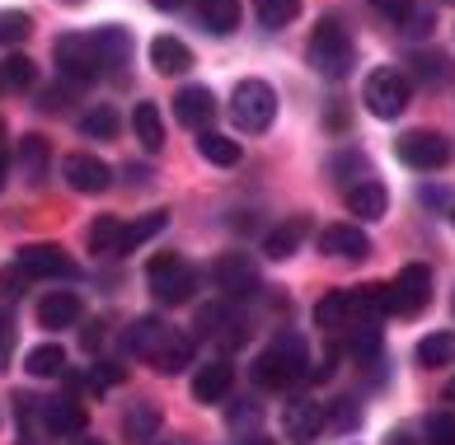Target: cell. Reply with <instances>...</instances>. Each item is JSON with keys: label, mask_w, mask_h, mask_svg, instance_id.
Listing matches in <instances>:
<instances>
[{"label": "cell", "mask_w": 455, "mask_h": 445, "mask_svg": "<svg viewBox=\"0 0 455 445\" xmlns=\"http://www.w3.org/2000/svg\"><path fill=\"white\" fill-rule=\"evenodd\" d=\"M324 422H329V426H339V432H352V426L362 422V408L352 403V399H333V403H329V413H324Z\"/></svg>", "instance_id": "40"}, {"label": "cell", "mask_w": 455, "mask_h": 445, "mask_svg": "<svg viewBox=\"0 0 455 445\" xmlns=\"http://www.w3.org/2000/svg\"><path fill=\"white\" fill-rule=\"evenodd\" d=\"M395 150L409 169H418V174H432V169H442L451 160V141L442 131H403L395 141Z\"/></svg>", "instance_id": "8"}, {"label": "cell", "mask_w": 455, "mask_h": 445, "mask_svg": "<svg viewBox=\"0 0 455 445\" xmlns=\"http://www.w3.org/2000/svg\"><path fill=\"white\" fill-rule=\"evenodd\" d=\"M117 234H123V220H117V216H99L94 226H90V234H85V244H90L94 253H108V258H117Z\"/></svg>", "instance_id": "35"}, {"label": "cell", "mask_w": 455, "mask_h": 445, "mask_svg": "<svg viewBox=\"0 0 455 445\" xmlns=\"http://www.w3.org/2000/svg\"><path fill=\"white\" fill-rule=\"evenodd\" d=\"M0 155H5V123H0Z\"/></svg>", "instance_id": "51"}, {"label": "cell", "mask_w": 455, "mask_h": 445, "mask_svg": "<svg viewBox=\"0 0 455 445\" xmlns=\"http://www.w3.org/2000/svg\"><path fill=\"white\" fill-rule=\"evenodd\" d=\"M117 380H123V366H113V362H94L90 375H85V385H90V389H113Z\"/></svg>", "instance_id": "41"}, {"label": "cell", "mask_w": 455, "mask_h": 445, "mask_svg": "<svg viewBox=\"0 0 455 445\" xmlns=\"http://www.w3.org/2000/svg\"><path fill=\"white\" fill-rule=\"evenodd\" d=\"M436 5H455V0H436Z\"/></svg>", "instance_id": "53"}, {"label": "cell", "mask_w": 455, "mask_h": 445, "mask_svg": "<svg viewBox=\"0 0 455 445\" xmlns=\"http://www.w3.org/2000/svg\"><path fill=\"white\" fill-rule=\"evenodd\" d=\"M197 333L230 352V347H240V342H244L249 329H244V319H240V310H235L230 300H212V305H202V310H197Z\"/></svg>", "instance_id": "11"}, {"label": "cell", "mask_w": 455, "mask_h": 445, "mask_svg": "<svg viewBox=\"0 0 455 445\" xmlns=\"http://www.w3.org/2000/svg\"><path fill=\"white\" fill-rule=\"evenodd\" d=\"M146 282H150V296L156 300L183 305L197 290V272H193V263H183L179 253H156L146 267Z\"/></svg>", "instance_id": "4"}, {"label": "cell", "mask_w": 455, "mask_h": 445, "mask_svg": "<svg viewBox=\"0 0 455 445\" xmlns=\"http://www.w3.org/2000/svg\"><path fill=\"white\" fill-rule=\"evenodd\" d=\"M80 136H94V141H113L117 136V113L113 108H94L80 117Z\"/></svg>", "instance_id": "38"}, {"label": "cell", "mask_w": 455, "mask_h": 445, "mask_svg": "<svg viewBox=\"0 0 455 445\" xmlns=\"http://www.w3.org/2000/svg\"><path fill=\"white\" fill-rule=\"evenodd\" d=\"M409 66H413V75L423 80V84H446L451 80V61L442 52H418Z\"/></svg>", "instance_id": "37"}, {"label": "cell", "mask_w": 455, "mask_h": 445, "mask_svg": "<svg viewBox=\"0 0 455 445\" xmlns=\"http://www.w3.org/2000/svg\"><path fill=\"white\" fill-rule=\"evenodd\" d=\"M371 5H376V14H385L390 24H403L413 14V0H371Z\"/></svg>", "instance_id": "43"}, {"label": "cell", "mask_w": 455, "mask_h": 445, "mask_svg": "<svg viewBox=\"0 0 455 445\" xmlns=\"http://www.w3.org/2000/svg\"><path fill=\"white\" fill-rule=\"evenodd\" d=\"M164 226H170V211H146L141 220H132V226H123V234H117V253L141 249L146 239H156Z\"/></svg>", "instance_id": "28"}, {"label": "cell", "mask_w": 455, "mask_h": 445, "mask_svg": "<svg viewBox=\"0 0 455 445\" xmlns=\"http://www.w3.org/2000/svg\"><path fill=\"white\" fill-rule=\"evenodd\" d=\"M230 117L240 123L244 131H267L277 117V94L267 80H240L235 84V99H230Z\"/></svg>", "instance_id": "5"}, {"label": "cell", "mask_w": 455, "mask_h": 445, "mask_svg": "<svg viewBox=\"0 0 455 445\" xmlns=\"http://www.w3.org/2000/svg\"><path fill=\"white\" fill-rule=\"evenodd\" d=\"M90 43H94L99 66H127V61H132V33H127L123 24L94 28V33H90Z\"/></svg>", "instance_id": "19"}, {"label": "cell", "mask_w": 455, "mask_h": 445, "mask_svg": "<svg viewBox=\"0 0 455 445\" xmlns=\"http://www.w3.org/2000/svg\"><path fill=\"white\" fill-rule=\"evenodd\" d=\"M240 445H277V441H267V436H249V441H240Z\"/></svg>", "instance_id": "48"}, {"label": "cell", "mask_w": 455, "mask_h": 445, "mask_svg": "<svg viewBox=\"0 0 455 445\" xmlns=\"http://www.w3.org/2000/svg\"><path fill=\"white\" fill-rule=\"evenodd\" d=\"M38 323L43 329H71L80 323V296L76 290H52V296L38 300Z\"/></svg>", "instance_id": "21"}, {"label": "cell", "mask_w": 455, "mask_h": 445, "mask_svg": "<svg viewBox=\"0 0 455 445\" xmlns=\"http://www.w3.org/2000/svg\"><path fill=\"white\" fill-rule=\"evenodd\" d=\"M315 323L329 333H343L352 323V290H329V296L315 305Z\"/></svg>", "instance_id": "25"}, {"label": "cell", "mask_w": 455, "mask_h": 445, "mask_svg": "<svg viewBox=\"0 0 455 445\" xmlns=\"http://www.w3.org/2000/svg\"><path fill=\"white\" fill-rule=\"evenodd\" d=\"M0 187H5V155H0Z\"/></svg>", "instance_id": "52"}, {"label": "cell", "mask_w": 455, "mask_h": 445, "mask_svg": "<svg viewBox=\"0 0 455 445\" xmlns=\"http://www.w3.org/2000/svg\"><path fill=\"white\" fill-rule=\"evenodd\" d=\"M409 94H413V80L399 71V66H380V71H371L366 84H362V104L371 117H380V123H395V117L409 108Z\"/></svg>", "instance_id": "3"}, {"label": "cell", "mask_w": 455, "mask_h": 445, "mask_svg": "<svg viewBox=\"0 0 455 445\" xmlns=\"http://www.w3.org/2000/svg\"><path fill=\"white\" fill-rule=\"evenodd\" d=\"M343 202H347V211L357 216V220H380L385 207H390V197H385V187H380L376 179H357V183L343 193Z\"/></svg>", "instance_id": "18"}, {"label": "cell", "mask_w": 455, "mask_h": 445, "mask_svg": "<svg viewBox=\"0 0 455 445\" xmlns=\"http://www.w3.org/2000/svg\"><path fill=\"white\" fill-rule=\"evenodd\" d=\"M150 366H156L160 375H183L193 366V338H183V333H164V342L156 347V356H150Z\"/></svg>", "instance_id": "22"}, {"label": "cell", "mask_w": 455, "mask_h": 445, "mask_svg": "<svg viewBox=\"0 0 455 445\" xmlns=\"http://www.w3.org/2000/svg\"><path fill=\"white\" fill-rule=\"evenodd\" d=\"M300 239H306V220H300V216H291V220H286V226H277L273 234H267L263 239V253H267V258H291V253L300 249Z\"/></svg>", "instance_id": "31"}, {"label": "cell", "mask_w": 455, "mask_h": 445, "mask_svg": "<svg viewBox=\"0 0 455 445\" xmlns=\"http://www.w3.org/2000/svg\"><path fill=\"white\" fill-rule=\"evenodd\" d=\"M197 14H202V28L216 33V38H226V33L240 24V0H202Z\"/></svg>", "instance_id": "29"}, {"label": "cell", "mask_w": 455, "mask_h": 445, "mask_svg": "<svg viewBox=\"0 0 455 445\" xmlns=\"http://www.w3.org/2000/svg\"><path fill=\"white\" fill-rule=\"evenodd\" d=\"M123 432H127V441L150 445V441L160 436V408L156 403H132L127 417H123Z\"/></svg>", "instance_id": "26"}, {"label": "cell", "mask_w": 455, "mask_h": 445, "mask_svg": "<svg viewBox=\"0 0 455 445\" xmlns=\"http://www.w3.org/2000/svg\"><path fill=\"white\" fill-rule=\"evenodd\" d=\"M52 61H57V71L66 80H76V84H90V80L104 75V66H99V57H94L90 33H61V38L52 43Z\"/></svg>", "instance_id": "7"}, {"label": "cell", "mask_w": 455, "mask_h": 445, "mask_svg": "<svg viewBox=\"0 0 455 445\" xmlns=\"http://www.w3.org/2000/svg\"><path fill=\"white\" fill-rule=\"evenodd\" d=\"M235 385V366L230 362H207L193 375V399L197 403H221Z\"/></svg>", "instance_id": "20"}, {"label": "cell", "mask_w": 455, "mask_h": 445, "mask_svg": "<svg viewBox=\"0 0 455 445\" xmlns=\"http://www.w3.org/2000/svg\"><path fill=\"white\" fill-rule=\"evenodd\" d=\"M24 370L33 375V380H61V375H66V352H61V342H38V347L24 356Z\"/></svg>", "instance_id": "24"}, {"label": "cell", "mask_w": 455, "mask_h": 445, "mask_svg": "<svg viewBox=\"0 0 455 445\" xmlns=\"http://www.w3.org/2000/svg\"><path fill=\"white\" fill-rule=\"evenodd\" d=\"M80 347H85V352H99V347H104V323H85V333H80Z\"/></svg>", "instance_id": "44"}, {"label": "cell", "mask_w": 455, "mask_h": 445, "mask_svg": "<svg viewBox=\"0 0 455 445\" xmlns=\"http://www.w3.org/2000/svg\"><path fill=\"white\" fill-rule=\"evenodd\" d=\"M310 66L324 80H343L357 61V47H352V33L339 24V20H319L315 33H310V47H306Z\"/></svg>", "instance_id": "2"}, {"label": "cell", "mask_w": 455, "mask_h": 445, "mask_svg": "<svg viewBox=\"0 0 455 445\" xmlns=\"http://www.w3.org/2000/svg\"><path fill=\"white\" fill-rule=\"evenodd\" d=\"M164 323L156 319V314H141V319H132L127 323V333H123V352L127 356H141V362H150V356H156V347L164 342Z\"/></svg>", "instance_id": "17"}, {"label": "cell", "mask_w": 455, "mask_h": 445, "mask_svg": "<svg viewBox=\"0 0 455 445\" xmlns=\"http://www.w3.org/2000/svg\"><path fill=\"white\" fill-rule=\"evenodd\" d=\"M132 127H137L141 150H150V155L164 146V123H160V108L156 104H137V108H132Z\"/></svg>", "instance_id": "32"}, {"label": "cell", "mask_w": 455, "mask_h": 445, "mask_svg": "<svg viewBox=\"0 0 455 445\" xmlns=\"http://www.w3.org/2000/svg\"><path fill=\"white\" fill-rule=\"evenodd\" d=\"M427 300H432V267H423V263H409L395 277V286H390V314H423L427 310Z\"/></svg>", "instance_id": "9"}, {"label": "cell", "mask_w": 455, "mask_h": 445, "mask_svg": "<svg viewBox=\"0 0 455 445\" xmlns=\"http://www.w3.org/2000/svg\"><path fill=\"white\" fill-rule=\"evenodd\" d=\"M451 399H455V385H451Z\"/></svg>", "instance_id": "55"}, {"label": "cell", "mask_w": 455, "mask_h": 445, "mask_svg": "<svg viewBox=\"0 0 455 445\" xmlns=\"http://www.w3.org/2000/svg\"><path fill=\"white\" fill-rule=\"evenodd\" d=\"M403 24H409L413 38H423V33H432V10H423V14H409Z\"/></svg>", "instance_id": "45"}, {"label": "cell", "mask_w": 455, "mask_h": 445, "mask_svg": "<svg viewBox=\"0 0 455 445\" xmlns=\"http://www.w3.org/2000/svg\"><path fill=\"white\" fill-rule=\"evenodd\" d=\"M174 117L193 131H207V123L216 117V94L207 90V84H183V90L174 94Z\"/></svg>", "instance_id": "13"}, {"label": "cell", "mask_w": 455, "mask_h": 445, "mask_svg": "<svg viewBox=\"0 0 455 445\" xmlns=\"http://www.w3.org/2000/svg\"><path fill=\"white\" fill-rule=\"evenodd\" d=\"M10 352H14V329H0V370L10 366Z\"/></svg>", "instance_id": "46"}, {"label": "cell", "mask_w": 455, "mask_h": 445, "mask_svg": "<svg viewBox=\"0 0 455 445\" xmlns=\"http://www.w3.org/2000/svg\"><path fill=\"white\" fill-rule=\"evenodd\" d=\"M427 441L432 445H455V413H436L427 422Z\"/></svg>", "instance_id": "42"}, {"label": "cell", "mask_w": 455, "mask_h": 445, "mask_svg": "<svg viewBox=\"0 0 455 445\" xmlns=\"http://www.w3.org/2000/svg\"><path fill=\"white\" fill-rule=\"evenodd\" d=\"M418 362L432 366V370L451 366V362H455V338H451V333H432V338H423V342H418Z\"/></svg>", "instance_id": "34"}, {"label": "cell", "mask_w": 455, "mask_h": 445, "mask_svg": "<svg viewBox=\"0 0 455 445\" xmlns=\"http://www.w3.org/2000/svg\"><path fill=\"white\" fill-rule=\"evenodd\" d=\"M47 164H52L47 141H43V136H24V141H20V174L28 183H43L47 179Z\"/></svg>", "instance_id": "30"}, {"label": "cell", "mask_w": 455, "mask_h": 445, "mask_svg": "<svg viewBox=\"0 0 455 445\" xmlns=\"http://www.w3.org/2000/svg\"><path fill=\"white\" fill-rule=\"evenodd\" d=\"M306 370H310V347L300 333H277L254 356V366H249L259 389H291V385L306 380Z\"/></svg>", "instance_id": "1"}, {"label": "cell", "mask_w": 455, "mask_h": 445, "mask_svg": "<svg viewBox=\"0 0 455 445\" xmlns=\"http://www.w3.org/2000/svg\"><path fill=\"white\" fill-rule=\"evenodd\" d=\"M156 10H183V0H150Z\"/></svg>", "instance_id": "47"}, {"label": "cell", "mask_w": 455, "mask_h": 445, "mask_svg": "<svg viewBox=\"0 0 455 445\" xmlns=\"http://www.w3.org/2000/svg\"><path fill=\"white\" fill-rule=\"evenodd\" d=\"M197 155L207 164L230 169V164H240V141H230V136H221V131H202L197 136Z\"/></svg>", "instance_id": "33"}, {"label": "cell", "mask_w": 455, "mask_h": 445, "mask_svg": "<svg viewBox=\"0 0 455 445\" xmlns=\"http://www.w3.org/2000/svg\"><path fill=\"white\" fill-rule=\"evenodd\" d=\"M390 445H413L409 436H390Z\"/></svg>", "instance_id": "50"}, {"label": "cell", "mask_w": 455, "mask_h": 445, "mask_svg": "<svg viewBox=\"0 0 455 445\" xmlns=\"http://www.w3.org/2000/svg\"><path fill=\"white\" fill-rule=\"evenodd\" d=\"M14 272H24L33 282H57V277H76V263L66 258L61 244H24L20 258H14Z\"/></svg>", "instance_id": "10"}, {"label": "cell", "mask_w": 455, "mask_h": 445, "mask_svg": "<svg viewBox=\"0 0 455 445\" xmlns=\"http://www.w3.org/2000/svg\"><path fill=\"white\" fill-rule=\"evenodd\" d=\"M212 277H216V290H221L230 305L254 300L259 290H263L259 263L249 258V253H221V258H216V267H212Z\"/></svg>", "instance_id": "6"}, {"label": "cell", "mask_w": 455, "mask_h": 445, "mask_svg": "<svg viewBox=\"0 0 455 445\" xmlns=\"http://www.w3.org/2000/svg\"><path fill=\"white\" fill-rule=\"evenodd\" d=\"M319 253H329V258H366L371 239L357 226H324L319 230Z\"/></svg>", "instance_id": "16"}, {"label": "cell", "mask_w": 455, "mask_h": 445, "mask_svg": "<svg viewBox=\"0 0 455 445\" xmlns=\"http://www.w3.org/2000/svg\"><path fill=\"white\" fill-rule=\"evenodd\" d=\"M150 66H156L160 75H183V71H193V52H188V43L160 33V38L150 43Z\"/></svg>", "instance_id": "23"}, {"label": "cell", "mask_w": 455, "mask_h": 445, "mask_svg": "<svg viewBox=\"0 0 455 445\" xmlns=\"http://www.w3.org/2000/svg\"><path fill=\"white\" fill-rule=\"evenodd\" d=\"M0 329H14V323H10V314H5V310H0Z\"/></svg>", "instance_id": "49"}, {"label": "cell", "mask_w": 455, "mask_h": 445, "mask_svg": "<svg viewBox=\"0 0 455 445\" xmlns=\"http://www.w3.org/2000/svg\"><path fill=\"white\" fill-rule=\"evenodd\" d=\"M61 179L71 183V193H104L113 183V169L94 155H66L61 160Z\"/></svg>", "instance_id": "14"}, {"label": "cell", "mask_w": 455, "mask_h": 445, "mask_svg": "<svg viewBox=\"0 0 455 445\" xmlns=\"http://www.w3.org/2000/svg\"><path fill=\"white\" fill-rule=\"evenodd\" d=\"M33 33V20L24 10H0V47H14Z\"/></svg>", "instance_id": "39"}, {"label": "cell", "mask_w": 455, "mask_h": 445, "mask_svg": "<svg viewBox=\"0 0 455 445\" xmlns=\"http://www.w3.org/2000/svg\"><path fill=\"white\" fill-rule=\"evenodd\" d=\"M282 432L291 445H310L319 432H324V408L315 399H291L282 408Z\"/></svg>", "instance_id": "12"}, {"label": "cell", "mask_w": 455, "mask_h": 445, "mask_svg": "<svg viewBox=\"0 0 455 445\" xmlns=\"http://www.w3.org/2000/svg\"><path fill=\"white\" fill-rule=\"evenodd\" d=\"M38 422H43L52 436H80V432L90 426V413H85V403H76V399H47L43 413H38Z\"/></svg>", "instance_id": "15"}, {"label": "cell", "mask_w": 455, "mask_h": 445, "mask_svg": "<svg viewBox=\"0 0 455 445\" xmlns=\"http://www.w3.org/2000/svg\"><path fill=\"white\" fill-rule=\"evenodd\" d=\"M263 28H286L300 14V0H254Z\"/></svg>", "instance_id": "36"}, {"label": "cell", "mask_w": 455, "mask_h": 445, "mask_svg": "<svg viewBox=\"0 0 455 445\" xmlns=\"http://www.w3.org/2000/svg\"><path fill=\"white\" fill-rule=\"evenodd\" d=\"M33 80H38V66L24 52H10L0 61V94H24V90H33Z\"/></svg>", "instance_id": "27"}, {"label": "cell", "mask_w": 455, "mask_h": 445, "mask_svg": "<svg viewBox=\"0 0 455 445\" xmlns=\"http://www.w3.org/2000/svg\"><path fill=\"white\" fill-rule=\"evenodd\" d=\"M80 445H99V441H80Z\"/></svg>", "instance_id": "54"}]
</instances>
